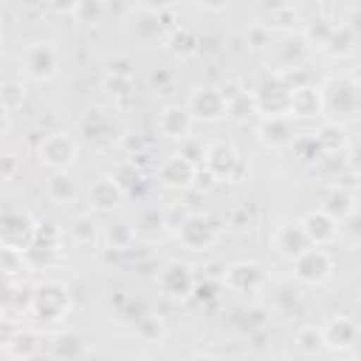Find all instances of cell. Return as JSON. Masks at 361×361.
Instances as JSON below:
<instances>
[{
	"label": "cell",
	"mask_w": 361,
	"mask_h": 361,
	"mask_svg": "<svg viewBox=\"0 0 361 361\" xmlns=\"http://www.w3.org/2000/svg\"><path fill=\"white\" fill-rule=\"evenodd\" d=\"M71 290L65 282L59 279H45L39 282L34 290H31V316H37L39 322L45 324H54V322H62L68 313H71Z\"/></svg>",
	"instance_id": "obj_1"
},
{
	"label": "cell",
	"mask_w": 361,
	"mask_h": 361,
	"mask_svg": "<svg viewBox=\"0 0 361 361\" xmlns=\"http://www.w3.org/2000/svg\"><path fill=\"white\" fill-rule=\"evenodd\" d=\"M290 71H274L265 76L251 93L257 102V116H288V96H290Z\"/></svg>",
	"instance_id": "obj_2"
},
{
	"label": "cell",
	"mask_w": 361,
	"mask_h": 361,
	"mask_svg": "<svg viewBox=\"0 0 361 361\" xmlns=\"http://www.w3.org/2000/svg\"><path fill=\"white\" fill-rule=\"evenodd\" d=\"M37 158L51 172H68L79 158V147H76L73 135L56 130V133L42 135V141L37 144Z\"/></svg>",
	"instance_id": "obj_3"
},
{
	"label": "cell",
	"mask_w": 361,
	"mask_h": 361,
	"mask_svg": "<svg viewBox=\"0 0 361 361\" xmlns=\"http://www.w3.org/2000/svg\"><path fill=\"white\" fill-rule=\"evenodd\" d=\"M290 262H293V276L310 288H322L336 271V262L324 245H310Z\"/></svg>",
	"instance_id": "obj_4"
},
{
	"label": "cell",
	"mask_w": 361,
	"mask_h": 361,
	"mask_svg": "<svg viewBox=\"0 0 361 361\" xmlns=\"http://www.w3.org/2000/svg\"><path fill=\"white\" fill-rule=\"evenodd\" d=\"M220 279H223V285H226L231 293L248 296V293H257V290L265 288L268 271H265V265L257 262V259H237V262L223 265Z\"/></svg>",
	"instance_id": "obj_5"
},
{
	"label": "cell",
	"mask_w": 361,
	"mask_h": 361,
	"mask_svg": "<svg viewBox=\"0 0 361 361\" xmlns=\"http://www.w3.org/2000/svg\"><path fill=\"white\" fill-rule=\"evenodd\" d=\"M155 285L158 290L172 299V302H183L195 293L197 288V279H195V268L189 262H180V259H169L158 268V276H155Z\"/></svg>",
	"instance_id": "obj_6"
},
{
	"label": "cell",
	"mask_w": 361,
	"mask_h": 361,
	"mask_svg": "<svg viewBox=\"0 0 361 361\" xmlns=\"http://www.w3.org/2000/svg\"><path fill=\"white\" fill-rule=\"evenodd\" d=\"M23 71L34 82H51L59 73V51H56V45L45 42V39L28 42L25 51H23Z\"/></svg>",
	"instance_id": "obj_7"
},
{
	"label": "cell",
	"mask_w": 361,
	"mask_h": 361,
	"mask_svg": "<svg viewBox=\"0 0 361 361\" xmlns=\"http://www.w3.org/2000/svg\"><path fill=\"white\" fill-rule=\"evenodd\" d=\"M288 116L293 121H316L324 116V90L313 82H293L288 96Z\"/></svg>",
	"instance_id": "obj_8"
},
{
	"label": "cell",
	"mask_w": 361,
	"mask_h": 361,
	"mask_svg": "<svg viewBox=\"0 0 361 361\" xmlns=\"http://www.w3.org/2000/svg\"><path fill=\"white\" fill-rule=\"evenodd\" d=\"M186 110H189L192 121L217 124V121L226 118V96H223V90L214 87V85H197V87H192V93H189Z\"/></svg>",
	"instance_id": "obj_9"
},
{
	"label": "cell",
	"mask_w": 361,
	"mask_h": 361,
	"mask_svg": "<svg viewBox=\"0 0 361 361\" xmlns=\"http://www.w3.org/2000/svg\"><path fill=\"white\" fill-rule=\"evenodd\" d=\"M206 172L214 178V180H240V175L245 172V164L243 158L237 155V149L228 144V141H214L206 147L203 152V164Z\"/></svg>",
	"instance_id": "obj_10"
},
{
	"label": "cell",
	"mask_w": 361,
	"mask_h": 361,
	"mask_svg": "<svg viewBox=\"0 0 361 361\" xmlns=\"http://www.w3.org/2000/svg\"><path fill=\"white\" fill-rule=\"evenodd\" d=\"M34 231H37V220L28 212L11 209L0 217V248H14L23 251L34 243Z\"/></svg>",
	"instance_id": "obj_11"
},
{
	"label": "cell",
	"mask_w": 361,
	"mask_h": 361,
	"mask_svg": "<svg viewBox=\"0 0 361 361\" xmlns=\"http://www.w3.org/2000/svg\"><path fill=\"white\" fill-rule=\"evenodd\" d=\"M175 237L180 240V245L192 254H203L217 243V226L212 223V217L206 214H186V220L178 226Z\"/></svg>",
	"instance_id": "obj_12"
},
{
	"label": "cell",
	"mask_w": 361,
	"mask_h": 361,
	"mask_svg": "<svg viewBox=\"0 0 361 361\" xmlns=\"http://www.w3.org/2000/svg\"><path fill=\"white\" fill-rule=\"evenodd\" d=\"M319 330H322V344L330 353H350L358 344V336H361L358 322L353 316H333Z\"/></svg>",
	"instance_id": "obj_13"
},
{
	"label": "cell",
	"mask_w": 361,
	"mask_h": 361,
	"mask_svg": "<svg viewBox=\"0 0 361 361\" xmlns=\"http://www.w3.org/2000/svg\"><path fill=\"white\" fill-rule=\"evenodd\" d=\"M254 133L265 149H285V147H290V141L296 135L290 116H259Z\"/></svg>",
	"instance_id": "obj_14"
},
{
	"label": "cell",
	"mask_w": 361,
	"mask_h": 361,
	"mask_svg": "<svg viewBox=\"0 0 361 361\" xmlns=\"http://www.w3.org/2000/svg\"><path fill=\"white\" fill-rule=\"evenodd\" d=\"M195 178H197V164H192L186 155L180 152H172L169 158L161 161L158 166V180L166 186V189H175V192H183L189 186H195Z\"/></svg>",
	"instance_id": "obj_15"
},
{
	"label": "cell",
	"mask_w": 361,
	"mask_h": 361,
	"mask_svg": "<svg viewBox=\"0 0 361 361\" xmlns=\"http://www.w3.org/2000/svg\"><path fill=\"white\" fill-rule=\"evenodd\" d=\"M336 113L341 116V124L355 118L358 110V82L355 79H338L333 82L330 90H324V113Z\"/></svg>",
	"instance_id": "obj_16"
},
{
	"label": "cell",
	"mask_w": 361,
	"mask_h": 361,
	"mask_svg": "<svg viewBox=\"0 0 361 361\" xmlns=\"http://www.w3.org/2000/svg\"><path fill=\"white\" fill-rule=\"evenodd\" d=\"M155 127H158V133H161L164 138H169V141H183V138L192 135L195 121H192L186 104H175V102H169V104H164V107L158 110V116H155Z\"/></svg>",
	"instance_id": "obj_17"
},
{
	"label": "cell",
	"mask_w": 361,
	"mask_h": 361,
	"mask_svg": "<svg viewBox=\"0 0 361 361\" xmlns=\"http://www.w3.org/2000/svg\"><path fill=\"white\" fill-rule=\"evenodd\" d=\"M124 195H127V192L118 186V180H116L113 175H99V178L87 186L85 200H87V209H90V212L104 214V212L118 209V206L124 203Z\"/></svg>",
	"instance_id": "obj_18"
},
{
	"label": "cell",
	"mask_w": 361,
	"mask_h": 361,
	"mask_svg": "<svg viewBox=\"0 0 361 361\" xmlns=\"http://www.w3.org/2000/svg\"><path fill=\"white\" fill-rule=\"evenodd\" d=\"M299 226H302V231H305V237H307V243L310 245H333L338 237H341V231H338V220L333 217V214H327L324 209H310L302 220H299Z\"/></svg>",
	"instance_id": "obj_19"
},
{
	"label": "cell",
	"mask_w": 361,
	"mask_h": 361,
	"mask_svg": "<svg viewBox=\"0 0 361 361\" xmlns=\"http://www.w3.org/2000/svg\"><path fill=\"white\" fill-rule=\"evenodd\" d=\"M79 127H82L85 138L90 141V147H96V149H110V147L118 144V138H121L118 130L113 127V121L104 118L99 110H87L85 118L79 121Z\"/></svg>",
	"instance_id": "obj_20"
},
{
	"label": "cell",
	"mask_w": 361,
	"mask_h": 361,
	"mask_svg": "<svg viewBox=\"0 0 361 361\" xmlns=\"http://www.w3.org/2000/svg\"><path fill=\"white\" fill-rule=\"evenodd\" d=\"M259 23H262L271 34H290V31L299 28L302 14H299V8H296L293 3L279 0V3H274L271 8L262 11V20H259Z\"/></svg>",
	"instance_id": "obj_21"
},
{
	"label": "cell",
	"mask_w": 361,
	"mask_h": 361,
	"mask_svg": "<svg viewBox=\"0 0 361 361\" xmlns=\"http://www.w3.org/2000/svg\"><path fill=\"white\" fill-rule=\"evenodd\" d=\"M274 248L282 259H296L305 248H310L305 231L299 223H288V226H279L276 234H274Z\"/></svg>",
	"instance_id": "obj_22"
},
{
	"label": "cell",
	"mask_w": 361,
	"mask_h": 361,
	"mask_svg": "<svg viewBox=\"0 0 361 361\" xmlns=\"http://www.w3.org/2000/svg\"><path fill=\"white\" fill-rule=\"evenodd\" d=\"M164 45H166V51H169L172 56L189 59V56H195V54L200 51V37H197V31L189 28V25H175V28L166 34Z\"/></svg>",
	"instance_id": "obj_23"
},
{
	"label": "cell",
	"mask_w": 361,
	"mask_h": 361,
	"mask_svg": "<svg viewBox=\"0 0 361 361\" xmlns=\"http://www.w3.org/2000/svg\"><path fill=\"white\" fill-rule=\"evenodd\" d=\"M355 45H358L355 25L338 23V25H333V31H330V37H327V42H324L322 51H327L333 59H347V56H353Z\"/></svg>",
	"instance_id": "obj_24"
},
{
	"label": "cell",
	"mask_w": 361,
	"mask_h": 361,
	"mask_svg": "<svg viewBox=\"0 0 361 361\" xmlns=\"http://www.w3.org/2000/svg\"><path fill=\"white\" fill-rule=\"evenodd\" d=\"M355 192L353 189H344L341 183H336V186H330L324 195H322V206L319 209H324L327 214H333L338 223L347 217V214H353L355 212Z\"/></svg>",
	"instance_id": "obj_25"
},
{
	"label": "cell",
	"mask_w": 361,
	"mask_h": 361,
	"mask_svg": "<svg viewBox=\"0 0 361 361\" xmlns=\"http://www.w3.org/2000/svg\"><path fill=\"white\" fill-rule=\"evenodd\" d=\"M85 353H87V338L79 330H59L48 347V355L54 358H79Z\"/></svg>",
	"instance_id": "obj_26"
},
{
	"label": "cell",
	"mask_w": 361,
	"mask_h": 361,
	"mask_svg": "<svg viewBox=\"0 0 361 361\" xmlns=\"http://www.w3.org/2000/svg\"><path fill=\"white\" fill-rule=\"evenodd\" d=\"M257 116V102H254V93L245 90V87H237L234 93L226 96V118L234 121V124H245L248 118Z\"/></svg>",
	"instance_id": "obj_27"
},
{
	"label": "cell",
	"mask_w": 361,
	"mask_h": 361,
	"mask_svg": "<svg viewBox=\"0 0 361 361\" xmlns=\"http://www.w3.org/2000/svg\"><path fill=\"white\" fill-rule=\"evenodd\" d=\"M45 195L56 206H71L79 197V186H76V180L68 172H54L48 178V183H45Z\"/></svg>",
	"instance_id": "obj_28"
},
{
	"label": "cell",
	"mask_w": 361,
	"mask_h": 361,
	"mask_svg": "<svg viewBox=\"0 0 361 361\" xmlns=\"http://www.w3.org/2000/svg\"><path fill=\"white\" fill-rule=\"evenodd\" d=\"M102 234H104L107 248H113V251H130V248L135 245V240H138L135 226H130L127 220H113V223H107Z\"/></svg>",
	"instance_id": "obj_29"
},
{
	"label": "cell",
	"mask_w": 361,
	"mask_h": 361,
	"mask_svg": "<svg viewBox=\"0 0 361 361\" xmlns=\"http://www.w3.org/2000/svg\"><path fill=\"white\" fill-rule=\"evenodd\" d=\"M42 353V338H39V333H34V330H20L17 336H14V341L6 347V355H11V358H34V355H39Z\"/></svg>",
	"instance_id": "obj_30"
},
{
	"label": "cell",
	"mask_w": 361,
	"mask_h": 361,
	"mask_svg": "<svg viewBox=\"0 0 361 361\" xmlns=\"http://www.w3.org/2000/svg\"><path fill=\"white\" fill-rule=\"evenodd\" d=\"M293 350H296L299 355H305V358L319 355V353L324 350V344H322V330H319L316 324H305V327H299L296 336H293Z\"/></svg>",
	"instance_id": "obj_31"
},
{
	"label": "cell",
	"mask_w": 361,
	"mask_h": 361,
	"mask_svg": "<svg viewBox=\"0 0 361 361\" xmlns=\"http://www.w3.org/2000/svg\"><path fill=\"white\" fill-rule=\"evenodd\" d=\"M68 234H71V240L76 245H93L99 240V223H96V217H90V212L87 214H79V217L71 220Z\"/></svg>",
	"instance_id": "obj_32"
},
{
	"label": "cell",
	"mask_w": 361,
	"mask_h": 361,
	"mask_svg": "<svg viewBox=\"0 0 361 361\" xmlns=\"http://www.w3.org/2000/svg\"><path fill=\"white\" fill-rule=\"evenodd\" d=\"M313 135H316L322 152H341L344 144H347V138H344V124H338V121H327V124H322Z\"/></svg>",
	"instance_id": "obj_33"
},
{
	"label": "cell",
	"mask_w": 361,
	"mask_h": 361,
	"mask_svg": "<svg viewBox=\"0 0 361 361\" xmlns=\"http://www.w3.org/2000/svg\"><path fill=\"white\" fill-rule=\"evenodd\" d=\"M333 25H336V23H330L327 17H313L310 23H305V28H302V39H305V45L322 51L324 42H327V37H330V31H333Z\"/></svg>",
	"instance_id": "obj_34"
},
{
	"label": "cell",
	"mask_w": 361,
	"mask_h": 361,
	"mask_svg": "<svg viewBox=\"0 0 361 361\" xmlns=\"http://www.w3.org/2000/svg\"><path fill=\"white\" fill-rule=\"evenodd\" d=\"M28 102V87L23 82H3L0 85V110L6 113H17L23 110V104Z\"/></svg>",
	"instance_id": "obj_35"
},
{
	"label": "cell",
	"mask_w": 361,
	"mask_h": 361,
	"mask_svg": "<svg viewBox=\"0 0 361 361\" xmlns=\"http://www.w3.org/2000/svg\"><path fill=\"white\" fill-rule=\"evenodd\" d=\"M62 228L56 226V223H37V231H34V243L31 245H37V248H45V251H59V245H62ZM28 245V248H31Z\"/></svg>",
	"instance_id": "obj_36"
},
{
	"label": "cell",
	"mask_w": 361,
	"mask_h": 361,
	"mask_svg": "<svg viewBox=\"0 0 361 361\" xmlns=\"http://www.w3.org/2000/svg\"><path fill=\"white\" fill-rule=\"evenodd\" d=\"M113 178L118 180V186H121L124 192H130V189H135V186L144 180V172H141V166L135 164V158H127V161H121V164L113 169Z\"/></svg>",
	"instance_id": "obj_37"
},
{
	"label": "cell",
	"mask_w": 361,
	"mask_h": 361,
	"mask_svg": "<svg viewBox=\"0 0 361 361\" xmlns=\"http://www.w3.org/2000/svg\"><path fill=\"white\" fill-rule=\"evenodd\" d=\"M104 71L107 76H124V79H133L135 76V59L130 54H113L104 59Z\"/></svg>",
	"instance_id": "obj_38"
},
{
	"label": "cell",
	"mask_w": 361,
	"mask_h": 361,
	"mask_svg": "<svg viewBox=\"0 0 361 361\" xmlns=\"http://www.w3.org/2000/svg\"><path fill=\"white\" fill-rule=\"evenodd\" d=\"M290 147H293L299 161H319V155H322V147H319L316 135H293Z\"/></svg>",
	"instance_id": "obj_39"
},
{
	"label": "cell",
	"mask_w": 361,
	"mask_h": 361,
	"mask_svg": "<svg viewBox=\"0 0 361 361\" xmlns=\"http://www.w3.org/2000/svg\"><path fill=\"white\" fill-rule=\"evenodd\" d=\"M135 330H138V336L144 341H164V336H166V327H164V322L158 316H141Z\"/></svg>",
	"instance_id": "obj_40"
},
{
	"label": "cell",
	"mask_w": 361,
	"mask_h": 361,
	"mask_svg": "<svg viewBox=\"0 0 361 361\" xmlns=\"http://www.w3.org/2000/svg\"><path fill=\"white\" fill-rule=\"evenodd\" d=\"M104 90L116 99V102H130L133 99V79H124V76H104Z\"/></svg>",
	"instance_id": "obj_41"
},
{
	"label": "cell",
	"mask_w": 361,
	"mask_h": 361,
	"mask_svg": "<svg viewBox=\"0 0 361 361\" xmlns=\"http://www.w3.org/2000/svg\"><path fill=\"white\" fill-rule=\"evenodd\" d=\"M25 268V254L23 251H14V248H0V274L6 276H14Z\"/></svg>",
	"instance_id": "obj_42"
},
{
	"label": "cell",
	"mask_w": 361,
	"mask_h": 361,
	"mask_svg": "<svg viewBox=\"0 0 361 361\" xmlns=\"http://www.w3.org/2000/svg\"><path fill=\"white\" fill-rule=\"evenodd\" d=\"M99 17H102V0H79L73 11L76 23H99Z\"/></svg>",
	"instance_id": "obj_43"
},
{
	"label": "cell",
	"mask_w": 361,
	"mask_h": 361,
	"mask_svg": "<svg viewBox=\"0 0 361 361\" xmlns=\"http://www.w3.org/2000/svg\"><path fill=\"white\" fill-rule=\"evenodd\" d=\"M20 166H23V158L17 152H11V149L0 152V180H14Z\"/></svg>",
	"instance_id": "obj_44"
},
{
	"label": "cell",
	"mask_w": 361,
	"mask_h": 361,
	"mask_svg": "<svg viewBox=\"0 0 361 361\" xmlns=\"http://www.w3.org/2000/svg\"><path fill=\"white\" fill-rule=\"evenodd\" d=\"M23 330V324L14 319V316H8V313H0V350L6 353V347L14 341V336Z\"/></svg>",
	"instance_id": "obj_45"
},
{
	"label": "cell",
	"mask_w": 361,
	"mask_h": 361,
	"mask_svg": "<svg viewBox=\"0 0 361 361\" xmlns=\"http://www.w3.org/2000/svg\"><path fill=\"white\" fill-rule=\"evenodd\" d=\"M245 39H248L251 48H268V45H271V31H268L262 23H254V25L248 28Z\"/></svg>",
	"instance_id": "obj_46"
},
{
	"label": "cell",
	"mask_w": 361,
	"mask_h": 361,
	"mask_svg": "<svg viewBox=\"0 0 361 361\" xmlns=\"http://www.w3.org/2000/svg\"><path fill=\"white\" fill-rule=\"evenodd\" d=\"M203 152H206V147H197V144H192V135L189 138H183L180 141V155H186L192 164H203Z\"/></svg>",
	"instance_id": "obj_47"
},
{
	"label": "cell",
	"mask_w": 361,
	"mask_h": 361,
	"mask_svg": "<svg viewBox=\"0 0 361 361\" xmlns=\"http://www.w3.org/2000/svg\"><path fill=\"white\" fill-rule=\"evenodd\" d=\"M186 209H180V206H169L166 212H164V226L169 228V231H178V226L186 220Z\"/></svg>",
	"instance_id": "obj_48"
},
{
	"label": "cell",
	"mask_w": 361,
	"mask_h": 361,
	"mask_svg": "<svg viewBox=\"0 0 361 361\" xmlns=\"http://www.w3.org/2000/svg\"><path fill=\"white\" fill-rule=\"evenodd\" d=\"M51 3V8L56 11V14H62V17H73V11H76V6H79V0H48Z\"/></svg>",
	"instance_id": "obj_49"
},
{
	"label": "cell",
	"mask_w": 361,
	"mask_h": 361,
	"mask_svg": "<svg viewBox=\"0 0 361 361\" xmlns=\"http://www.w3.org/2000/svg\"><path fill=\"white\" fill-rule=\"evenodd\" d=\"M14 296H17L14 285H11V282H6V279L0 276V310H6V307L14 302Z\"/></svg>",
	"instance_id": "obj_50"
},
{
	"label": "cell",
	"mask_w": 361,
	"mask_h": 361,
	"mask_svg": "<svg viewBox=\"0 0 361 361\" xmlns=\"http://www.w3.org/2000/svg\"><path fill=\"white\" fill-rule=\"evenodd\" d=\"M141 6L147 14H164L172 6V0H141Z\"/></svg>",
	"instance_id": "obj_51"
},
{
	"label": "cell",
	"mask_w": 361,
	"mask_h": 361,
	"mask_svg": "<svg viewBox=\"0 0 361 361\" xmlns=\"http://www.w3.org/2000/svg\"><path fill=\"white\" fill-rule=\"evenodd\" d=\"M203 11H209V14H220V11H226L228 8V0H195Z\"/></svg>",
	"instance_id": "obj_52"
},
{
	"label": "cell",
	"mask_w": 361,
	"mask_h": 361,
	"mask_svg": "<svg viewBox=\"0 0 361 361\" xmlns=\"http://www.w3.org/2000/svg\"><path fill=\"white\" fill-rule=\"evenodd\" d=\"M265 313H268L265 307H251V310L245 313V316H251V319H245V322H248L251 327H265V324H268V319H262Z\"/></svg>",
	"instance_id": "obj_53"
},
{
	"label": "cell",
	"mask_w": 361,
	"mask_h": 361,
	"mask_svg": "<svg viewBox=\"0 0 361 361\" xmlns=\"http://www.w3.org/2000/svg\"><path fill=\"white\" fill-rule=\"evenodd\" d=\"M8 133H11V113L0 110V141H3Z\"/></svg>",
	"instance_id": "obj_54"
},
{
	"label": "cell",
	"mask_w": 361,
	"mask_h": 361,
	"mask_svg": "<svg viewBox=\"0 0 361 361\" xmlns=\"http://www.w3.org/2000/svg\"><path fill=\"white\" fill-rule=\"evenodd\" d=\"M0 39H3V23H0Z\"/></svg>",
	"instance_id": "obj_55"
}]
</instances>
